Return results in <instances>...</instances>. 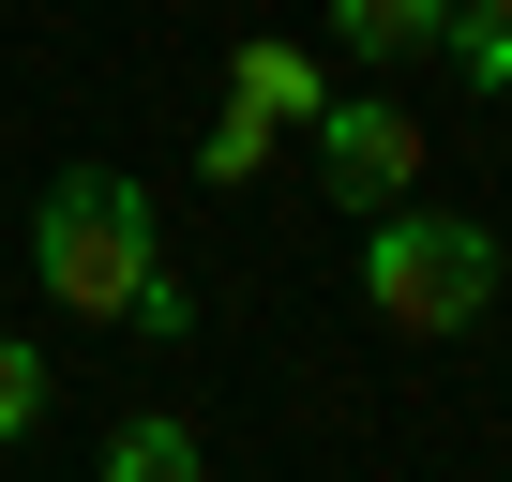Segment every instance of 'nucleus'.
Here are the masks:
<instances>
[{"mask_svg":"<svg viewBox=\"0 0 512 482\" xmlns=\"http://www.w3.org/2000/svg\"><path fill=\"white\" fill-rule=\"evenodd\" d=\"M226 76H241V106H256V121H287V136L317 121V61H302V46H241Z\"/></svg>","mask_w":512,"mask_h":482,"instance_id":"39448f33","label":"nucleus"},{"mask_svg":"<svg viewBox=\"0 0 512 482\" xmlns=\"http://www.w3.org/2000/svg\"><path fill=\"white\" fill-rule=\"evenodd\" d=\"M317 196L332 211H392V196H422V121L392 106V91H317Z\"/></svg>","mask_w":512,"mask_h":482,"instance_id":"7ed1b4c3","label":"nucleus"},{"mask_svg":"<svg viewBox=\"0 0 512 482\" xmlns=\"http://www.w3.org/2000/svg\"><path fill=\"white\" fill-rule=\"evenodd\" d=\"M31 422H46V347H31V332H0V452H16Z\"/></svg>","mask_w":512,"mask_h":482,"instance_id":"6e6552de","label":"nucleus"},{"mask_svg":"<svg viewBox=\"0 0 512 482\" xmlns=\"http://www.w3.org/2000/svg\"><path fill=\"white\" fill-rule=\"evenodd\" d=\"M106 482H196V422H121L106 437Z\"/></svg>","mask_w":512,"mask_h":482,"instance_id":"423d86ee","label":"nucleus"},{"mask_svg":"<svg viewBox=\"0 0 512 482\" xmlns=\"http://www.w3.org/2000/svg\"><path fill=\"white\" fill-rule=\"evenodd\" d=\"M317 31H332L347 61H422V46L452 31V0H317Z\"/></svg>","mask_w":512,"mask_h":482,"instance_id":"20e7f679","label":"nucleus"},{"mask_svg":"<svg viewBox=\"0 0 512 482\" xmlns=\"http://www.w3.org/2000/svg\"><path fill=\"white\" fill-rule=\"evenodd\" d=\"M452 16H497V31H512V0H452Z\"/></svg>","mask_w":512,"mask_h":482,"instance_id":"9b49d317","label":"nucleus"},{"mask_svg":"<svg viewBox=\"0 0 512 482\" xmlns=\"http://www.w3.org/2000/svg\"><path fill=\"white\" fill-rule=\"evenodd\" d=\"M121 332H151V347H181V332H196V287H181V272L151 257V272H136V302H121Z\"/></svg>","mask_w":512,"mask_h":482,"instance_id":"1a4fd4ad","label":"nucleus"},{"mask_svg":"<svg viewBox=\"0 0 512 482\" xmlns=\"http://www.w3.org/2000/svg\"><path fill=\"white\" fill-rule=\"evenodd\" d=\"M347 272H362V317H377V332H422V347H437V332H482V317H497V226L392 196V211H362V257H347Z\"/></svg>","mask_w":512,"mask_h":482,"instance_id":"f257e3e1","label":"nucleus"},{"mask_svg":"<svg viewBox=\"0 0 512 482\" xmlns=\"http://www.w3.org/2000/svg\"><path fill=\"white\" fill-rule=\"evenodd\" d=\"M272 136H287V121H256V106L226 91V121L196 136V166H211V181H256V166H272Z\"/></svg>","mask_w":512,"mask_h":482,"instance_id":"0eeeda50","label":"nucleus"},{"mask_svg":"<svg viewBox=\"0 0 512 482\" xmlns=\"http://www.w3.org/2000/svg\"><path fill=\"white\" fill-rule=\"evenodd\" d=\"M437 46H452V61H467V76H482V91H512V31H497V16H452V31H437Z\"/></svg>","mask_w":512,"mask_h":482,"instance_id":"9d476101","label":"nucleus"},{"mask_svg":"<svg viewBox=\"0 0 512 482\" xmlns=\"http://www.w3.org/2000/svg\"><path fill=\"white\" fill-rule=\"evenodd\" d=\"M136 272H151V196H136L121 166H61L46 211H31V287H46L61 317H121Z\"/></svg>","mask_w":512,"mask_h":482,"instance_id":"f03ea898","label":"nucleus"}]
</instances>
